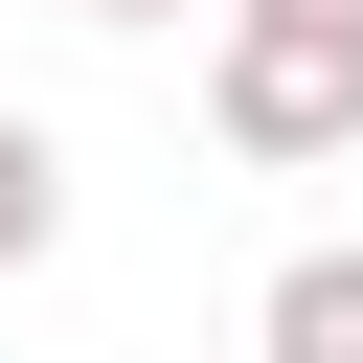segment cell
<instances>
[{
  "mask_svg": "<svg viewBox=\"0 0 363 363\" xmlns=\"http://www.w3.org/2000/svg\"><path fill=\"white\" fill-rule=\"evenodd\" d=\"M363 91V0H250V68H227V113L250 136H318Z\"/></svg>",
  "mask_w": 363,
  "mask_h": 363,
  "instance_id": "obj_1",
  "label": "cell"
},
{
  "mask_svg": "<svg viewBox=\"0 0 363 363\" xmlns=\"http://www.w3.org/2000/svg\"><path fill=\"white\" fill-rule=\"evenodd\" d=\"M272 340H295V363H363V272H295V295H272Z\"/></svg>",
  "mask_w": 363,
  "mask_h": 363,
  "instance_id": "obj_2",
  "label": "cell"
},
{
  "mask_svg": "<svg viewBox=\"0 0 363 363\" xmlns=\"http://www.w3.org/2000/svg\"><path fill=\"white\" fill-rule=\"evenodd\" d=\"M0 250H45V136H0Z\"/></svg>",
  "mask_w": 363,
  "mask_h": 363,
  "instance_id": "obj_3",
  "label": "cell"
}]
</instances>
